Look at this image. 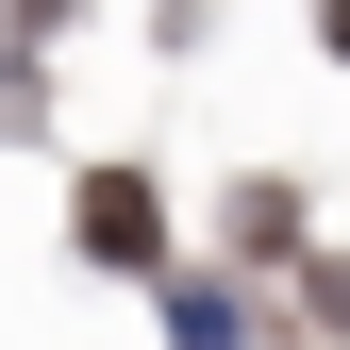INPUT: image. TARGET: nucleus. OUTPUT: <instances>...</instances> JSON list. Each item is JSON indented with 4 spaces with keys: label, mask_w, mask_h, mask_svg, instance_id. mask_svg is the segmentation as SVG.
I'll list each match as a JSON object with an SVG mask.
<instances>
[{
    "label": "nucleus",
    "mask_w": 350,
    "mask_h": 350,
    "mask_svg": "<svg viewBox=\"0 0 350 350\" xmlns=\"http://www.w3.org/2000/svg\"><path fill=\"white\" fill-rule=\"evenodd\" d=\"M67 234L100 250V267H167V200H150V167H83V200H67Z\"/></svg>",
    "instance_id": "obj_1"
},
{
    "label": "nucleus",
    "mask_w": 350,
    "mask_h": 350,
    "mask_svg": "<svg viewBox=\"0 0 350 350\" xmlns=\"http://www.w3.org/2000/svg\"><path fill=\"white\" fill-rule=\"evenodd\" d=\"M167 350H250V317H234L217 284H167Z\"/></svg>",
    "instance_id": "obj_2"
},
{
    "label": "nucleus",
    "mask_w": 350,
    "mask_h": 350,
    "mask_svg": "<svg viewBox=\"0 0 350 350\" xmlns=\"http://www.w3.org/2000/svg\"><path fill=\"white\" fill-rule=\"evenodd\" d=\"M317 51H334V67H350V0H317Z\"/></svg>",
    "instance_id": "obj_3"
}]
</instances>
